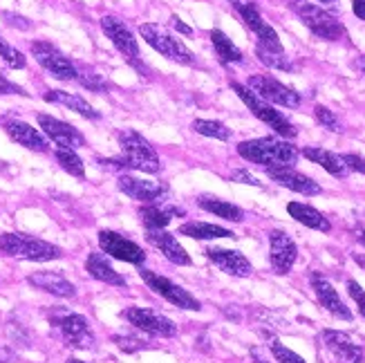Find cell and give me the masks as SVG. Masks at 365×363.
<instances>
[{
    "label": "cell",
    "instance_id": "6da1fadb",
    "mask_svg": "<svg viewBox=\"0 0 365 363\" xmlns=\"http://www.w3.org/2000/svg\"><path fill=\"white\" fill-rule=\"evenodd\" d=\"M117 139L121 144V157H115V160H99L101 166L133 168V170H141V173H160L162 170L160 155L155 153L153 144L146 137H141L135 131H121L117 135Z\"/></svg>",
    "mask_w": 365,
    "mask_h": 363
},
{
    "label": "cell",
    "instance_id": "7a4b0ae2",
    "mask_svg": "<svg viewBox=\"0 0 365 363\" xmlns=\"http://www.w3.org/2000/svg\"><path fill=\"white\" fill-rule=\"evenodd\" d=\"M237 155L262 168L292 166L298 160L296 146H292L289 141H284L280 137H260V139L242 141V144H237Z\"/></svg>",
    "mask_w": 365,
    "mask_h": 363
},
{
    "label": "cell",
    "instance_id": "3957f363",
    "mask_svg": "<svg viewBox=\"0 0 365 363\" xmlns=\"http://www.w3.org/2000/svg\"><path fill=\"white\" fill-rule=\"evenodd\" d=\"M0 251L11 258H23L31 262H50L63 258V249L34 238V235H23V233H3L0 235Z\"/></svg>",
    "mask_w": 365,
    "mask_h": 363
},
{
    "label": "cell",
    "instance_id": "277c9868",
    "mask_svg": "<svg viewBox=\"0 0 365 363\" xmlns=\"http://www.w3.org/2000/svg\"><path fill=\"white\" fill-rule=\"evenodd\" d=\"M292 9L296 11L300 23H303L314 36H319L323 41H341L345 36L343 23L336 19L334 14L325 11L323 7L305 3V0H294Z\"/></svg>",
    "mask_w": 365,
    "mask_h": 363
},
{
    "label": "cell",
    "instance_id": "5b68a950",
    "mask_svg": "<svg viewBox=\"0 0 365 363\" xmlns=\"http://www.w3.org/2000/svg\"><path fill=\"white\" fill-rule=\"evenodd\" d=\"M231 88H233V92L237 94V97L242 99V103L251 110V115L258 117L262 123H267L269 128H274L280 137L292 139V137L298 135V131L294 128V123L287 117H284L280 110H276L272 103H267L264 99H260L253 90H249L242 83H231Z\"/></svg>",
    "mask_w": 365,
    "mask_h": 363
},
{
    "label": "cell",
    "instance_id": "8992f818",
    "mask_svg": "<svg viewBox=\"0 0 365 363\" xmlns=\"http://www.w3.org/2000/svg\"><path fill=\"white\" fill-rule=\"evenodd\" d=\"M139 34L155 52H160L168 61H175V63H180V66H195V63H197L195 54L190 52L178 36L168 34L162 25L144 23V25H139Z\"/></svg>",
    "mask_w": 365,
    "mask_h": 363
},
{
    "label": "cell",
    "instance_id": "52a82bcc",
    "mask_svg": "<svg viewBox=\"0 0 365 363\" xmlns=\"http://www.w3.org/2000/svg\"><path fill=\"white\" fill-rule=\"evenodd\" d=\"M139 274H141V278H144L146 285L155 294H160L164 301H168L170 305H175L180 310H190V312H200L202 310V303L197 301V298L190 292H186L182 285H178V282H173L170 278L160 276V274H155L150 270H144V267L139 270Z\"/></svg>",
    "mask_w": 365,
    "mask_h": 363
},
{
    "label": "cell",
    "instance_id": "ba28073f",
    "mask_svg": "<svg viewBox=\"0 0 365 363\" xmlns=\"http://www.w3.org/2000/svg\"><path fill=\"white\" fill-rule=\"evenodd\" d=\"M31 54L38 61V66L45 68L58 81H76V66L63 54L56 45L47 41H36L31 43Z\"/></svg>",
    "mask_w": 365,
    "mask_h": 363
},
{
    "label": "cell",
    "instance_id": "9c48e42d",
    "mask_svg": "<svg viewBox=\"0 0 365 363\" xmlns=\"http://www.w3.org/2000/svg\"><path fill=\"white\" fill-rule=\"evenodd\" d=\"M247 88L253 90L260 99H264L267 103H276L282 108H298L300 106V94L292 88H287L284 83H280L278 78L269 76V74H253L249 76Z\"/></svg>",
    "mask_w": 365,
    "mask_h": 363
},
{
    "label": "cell",
    "instance_id": "30bf717a",
    "mask_svg": "<svg viewBox=\"0 0 365 363\" xmlns=\"http://www.w3.org/2000/svg\"><path fill=\"white\" fill-rule=\"evenodd\" d=\"M123 319L128 321L133 327L141 329L150 337H160V339H170L178 334V325L170 319H166L164 314L148 310V307H128L123 312Z\"/></svg>",
    "mask_w": 365,
    "mask_h": 363
},
{
    "label": "cell",
    "instance_id": "8fae6325",
    "mask_svg": "<svg viewBox=\"0 0 365 363\" xmlns=\"http://www.w3.org/2000/svg\"><path fill=\"white\" fill-rule=\"evenodd\" d=\"M233 7H235L237 14H240L242 23L253 31V34L258 36V45L260 47H264V50H269V52H284L282 43H280V39L276 34V29L269 23H264V19H262L258 7H256V3H251V0H242V3H237Z\"/></svg>",
    "mask_w": 365,
    "mask_h": 363
},
{
    "label": "cell",
    "instance_id": "7c38bea8",
    "mask_svg": "<svg viewBox=\"0 0 365 363\" xmlns=\"http://www.w3.org/2000/svg\"><path fill=\"white\" fill-rule=\"evenodd\" d=\"M99 247L103 254L113 256L121 262H130V265H144L146 260V251L141 249L137 242L128 240L125 235L117 233V231H99Z\"/></svg>",
    "mask_w": 365,
    "mask_h": 363
},
{
    "label": "cell",
    "instance_id": "4fadbf2b",
    "mask_svg": "<svg viewBox=\"0 0 365 363\" xmlns=\"http://www.w3.org/2000/svg\"><path fill=\"white\" fill-rule=\"evenodd\" d=\"M101 29L103 34L113 41V45L117 47V50L125 56V61L133 63V66L141 68V61H139V45H137V39L135 34L128 29V25H125L123 21L115 19V16H103L101 19Z\"/></svg>",
    "mask_w": 365,
    "mask_h": 363
},
{
    "label": "cell",
    "instance_id": "5bb4252c",
    "mask_svg": "<svg viewBox=\"0 0 365 363\" xmlns=\"http://www.w3.org/2000/svg\"><path fill=\"white\" fill-rule=\"evenodd\" d=\"M117 184L128 198L139 200L144 204H160L168 195V184L155 182V180H141L135 175H119Z\"/></svg>",
    "mask_w": 365,
    "mask_h": 363
},
{
    "label": "cell",
    "instance_id": "9a60e30c",
    "mask_svg": "<svg viewBox=\"0 0 365 363\" xmlns=\"http://www.w3.org/2000/svg\"><path fill=\"white\" fill-rule=\"evenodd\" d=\"M58 329L63 339H66V343L70 345V348H76V350H92L94 343H97V339H94L92 334V327L88 323L86 317H81V314H66L63 319H58Z\"/></svg>",
    "mask_w": 365,
    "mask_h": 363
},
{
    "label": "cell",
    "instance_id": "2e32d148",
    "mask_svg": "<svg viewBox=\"0 0 365 363\" xmlns=\"http://www.w3.org/2000/svg\"><path fill=\"white\" fill-rule=\"evenodd\" d=\"M298 258V247L284 231L269 233V260H272L274 272L284 276L292 272V267Z\"/></svg>",
    "mask_w": 365,
    "mask_h": 363
},
{
    "label": "cell",
    "instance_id": "e0dca14e",
    "mask_svg": "<svg viewBox=\"0 0 365 363\" xmlns=\"http://www.w3.org/2000/svg\"><path fill=\"white\" fill-rule=\"evenodd\" d=\"M38 126L43 128V133L50 137L58 148H81L86 146V137L83 133H78L74 126L61 121L56 117H50V115H38Z\"/></svg>",
    "mask_w": 365,
    "mask_h": 363
},
{
    "label": "cell",
    "instance_id": "ac0fdd59",
    "mask_svg": "<svg viewBox=\"0 0 365 363\" xmlns=\"http://www.w3.org/2000/svg\"><path fill=\"white\" fill-rule=\"evenodd\" d=\"M267 175L272 178L276 184L289 188L294 193H300V195H319L323 188L319 182H314L312 178L303 175V173H298L294 166H272V168H264Z\"/></svg>",
    "mask_w": 365,
    "mask_h": 363
},
{
    "label": "cell",
    "instance_id": "d6986e66",
    "mask_svg": "<svg viewBox=\"0 0 365 363\" xmlns=\"http://www.w3.org/2000/svg\"><path fill=\"white\" fill-rule=\"evenodd\" d=\"M206 258H209L217 270H222L229 276H235V278H247L253 274V267L249 262V258L245 254L235 249H220V247H209L204 251Z\"/></svg>",
    "mask_w": 365,
    "mask_h": 363
},
{
    "label": "cell",
    "instance_id": "ffe728a7",
    "mask_svg": "<svg viewBox=\"0 0 365 363\" xmlns=\"http://www.w3.org/2000/svg\"><path fill=\"white\" fill-rule=\"evenodd\" d=\"M309 282H312V290H314L316 298H319V303L331 314V317H336L341 321H352L354 319L350 307L343 303V298L339 296V292L334 290V285H331L327 278H323L321 274H312Z\"/></svg>",
    "mask_w": 365,
    "mask_h": 363
},
{
    "label": "cell",
    "instance_id": "44dd1931",
    "mask_svg": "<svg viewBox=\"0 0 365 363\" xmlns=\"http://www.w3.org/2000/svg\"><path fill=\"white\" fill-rule=\"evenodd\" d=\"M325 350L334 357L339 363H363L365 354L363 348L356 345L345 332H336V329H325L321 334Z\"/></svg>",
    "mask_w": 365,
    "mask_h": 363
},
{
    "label": "cell",
    "instance_id": "7402d4cb",
    "mask_svg": "<svg viewBox=\"0 0 365 363\" xmlns=\"http://www.w3.org/2000/svg\"><path fill=\"white\" fill-rule=\"evenodd\" d=\"M146 240L160 251V254H164L166 260H170L173 265H182V267H188L190 262V256L186 254V249L180 245V240L175 238L173 233L164 231V229H157V231H148L146 233Z\"/></svg>",
    "mask_w": 365,
    "mask_h": 363
},
{
    "label": "cell",
    "instance_id": "603a6c76",
    "mask_svg": "<svg viewBox=\"0 0 365 363\" xmlns=\"http://www.w3.org/2000/svg\"><path fill=\"white\" fill-rule=\"evenodd\" d=\"M3 128L5 133L11 137V141H16L19 146H25L29 150H36V153H47L50 144H47V139L36 131L31 128L29 123L25 121H19V119H5L3 121Z\"/></svg>",
    "mask_w": 365,
    "mask_h": 363
},
{
    "label": "cell",
    "instance_id": "cb8c5ba5",
    "mask_svg": "<svg viewBox=\"0 0 365 363\" xmlns=\"http://www.w3.org/2000/svg\"><path fill=\"white\" fill-rule=\"evenodd\" d=\"M27 280H29V285H34L36 290H43V292L58 296V298L76 296V287L66 276H61L56 272H36V274H31Z\"/></svg>",
    "mask_w": 365,
    "mask_h": 363
},
{
    "label": "cell",
    "instance_id": "d4e9b609",
    "mask_svg": "<svg viewBox=\"0 0 365 363\" xmlns=\"http://www.w3.org/2000/svg\"><path fill=\"white\" fill-rule=\"evenodd\" d=\"M303 155L307 157L309 162L323 166L329 173V175H334L336 180H345L347 173H350V170H347V166H345V162H343V157L336 155V153H331V150L307 146V148H303Z\"/></svg>",
    "mask_w": 365,
    "mask_h": 363
},
{
    "label": "cell",
    "instance_id": "484cf974",
    "mask_svg": "<svg viewBox=\"0 0 365 363\" xmlns=\"http://www.w3.org/2000/svg\"><path fill=\"white\" fill-rule=\"evenodd\" d=\"M287 211H289V215L296 220V223L305 225V227H309V229H314V231H321V233L331 231L329 220H327L319 209L309 207V204H303V202H289V204H287Z\"/></svg>",
    "mask_w": 365,
    "mask_h": 363
},
{
    "label": "cell",
    "instance_id": "4316f807",
    "mask_svg": "<svg viewBox=\"0 0 365 363\" xmlns=\"http://www.w3.org/2000/svg\"><path fill=\"white\" fill-rule=\"evenodd\" d=\"M86 270L94 280H101L106 285H115V287L125 285V278L119 272H115V267L110 265V260L103 254H90L86 260Z\"/></svg>",
    "mask_w": 365,
    "mask_h": 363
},
{
    "label": "cell",
    "instance_id": "83f0119b",
    "mask_svg": "<svg viewBox=\"0 0 365 363\" xmlns=\"http://www.w3.org/2000/svg\"><path fill=\"white\" fill-rule=\"evenodd\" d=\"M45 101H50V103H58V106H66L70 110H74L76 115H81L86 119H99L101 115L94 110L83 97H78V94H72V92H63V90H47L45 92Z\"/></svg>",
    "mask_w": 365,
    "mask_h": 363
},
{
    "label": "cell",
    "instance_id": "f1b7e54d",
    "mask_svg": "<svg viewBox=\"0 0 365 363\" xmlns=\"http://www.w3.org/2000/svg\"><path fill=\"white\" fill-rule=\"evenodd\" d=\"M197 207L209 211L222 220H229V223H242L245 220V213L240 207H235V204L227 202V200H217V198H209V195H200L197 200Z\"/></svg>",
    "mask_w": 365,
    "mask_h": 363
},
{
    "label": "cell",
    "instance_id": "f546056e",
    "mask_svg": "<svg viewBox=\"0 0 365 363\" xmlns=\"http://www.w3.org/2000/svg\"><path fill=\"white\" fill-rule=\"evenodd\" d=\"M182 235H188L193 240H217V238H235V233L217 227V225H209V223H186L180 227Z\"/></svg>",
    "mask_w": 365,
    "mask_h": 363
},
{
    "label": "cell",
    "instance_id": "4dcf8cb0",
    "mask_svg": "<svg viewBox=\"0 0 365 363\" xmlns=\"http://www.w3.org/2000/svg\"><path fill=\"white\" fill-rule=\"evenodd\" d=\"M141 223H144V227L148 231H157V229H164L170 218L175 213H184L182 209H175V207H168V209H162L160 204H146V207H141Z\"/></svg>",
    "mask_w": 365,
    "mask_h": 363
},
{
    "label": "cell",
    "instance_id": "1f68e13d",
    "mask_svg": "<svg viewBox=\"0 0 365 363\" xmlns=\"http://www.w3.org/2000/svg\"><path fill=\"white\" fill-rule=\"evenodd\" d=\"M211 43H213L215 54L220 56L222 63H240L245 58L240 47H237L222 29H213L211 31Z\"/></svg>",
    "mask_w": 365,
    "mask_h": 363
},
{
    "label": "cell",
    "instance_id": "d6a6232c",
    "mask_svg": "<svg viewBox=\"0 0 365 363\" xmlns=\"http://www.w3.org/2000/svg\"><path fill=\"white\" fill-rule=\"evenodd\" d=\"M56 162L58 166L70 173L72 178H78V180H83L86 178V166H83V160L76 155V150L72 148H56Z\"/></svg>",
    "mask_w": 365,
    "mask_h": 363
},
{
    "label": "cell",
    "instance_id": "836d02e7",
    "mask_svg": "<svg viewBox=\"0 0 365 363\" xmlns=\"http://www.w3.org/2000/svg\"><path fill=\"white\" fill-rule=\"evenodd\" d=\"M193 131L197 135L213 137V139H220V141H229L231 139V131L227 128V126L222 121H213V119H195L193 121Z\"/></svg>",
    "mask_w": 365,
    "mask_h": 363
},
{
    "label": "cell",
    "instance_id": "e575fe53",
    "mask_svg": "<svg viewBox=\"0 0 365 363\" xmlns=\"http://www.w3.org/2000/svg\"><path fill=\"white\" fill-rule=\"evenodd\" d=\"M256 54H258V58L264 63L267 68L282 70V72H292V70H294L289 56L284 54V52H269V50H264V47L256 45Z\"/></svg>",
    "mask_w": 365,
    "mask_h": 363
},
{
    "label": "cell",
    "instance_id": "d590c367",
    "mask_svg": "<svg viewBox=\"0 0 365 363\" xmlns=\"http://www.w3.org/2000/svg\"><path fill=\"white\" fill-rule=\"evenodd\" d=\"M0 58H3L11 70H23L27 66V58L23 56V52L16 50L14 45H9L3 36H0Z\"/></svg>",
    "mask_w": 365,
    "mask_h": 363
},
{
    "label": "cell",
    "instance_id": "8d00e7d4",
    "mask_svg": "<svg viewBox=\"0 0 365 363\" xmlns=\"http://www.w3.org/2000/svg\"><path fill=\"white\" fill-rule=\"evenodd\" d=\"M269 350H272V354H274V359H276L278 363H307L303 357L296 354V352L289 350V348H284V345H282L280 341H276V339L269 341Z\"/></svg>",
    "mask_w": 365,
    "mask_h": 363
},
{
    "label": "cell",
    "instance_id": "74e56055",
    "mask_svg": "<svg viewBox=\"0 0 365 363\" xmlns=\"http://www.w3.org/2000/svg\"><path fill=\"white\" fill-rule=\"evenodd\" d=\"M314 117H316V121H319L323 128H327V131H331V133H341L343 128H341V121H339V117L331 113L329 108H325V106H316L314 108Z\"/></svg>",
    "mask_w": 365,
    "mask_h": 363
},
{
    "label": "cell",
    "instance_id": "f35d334b",
    "mask_svg": "<svg viewBox=\"0 0 365 363\" xmlns=\"http://www.w3.org/2000/svg\"><path fill=\"white\" fill-rule=\"evenodd\" d=\"M76 81L81 83L83 88H88V90H94V92H106L108 90V81L101 74H97V72H78Z\"/></svg>",
    "mask_w": 365,
    "mask_h": 363
},
{
    "label": "cell",
    "instance_id": "ab89813d",
    "mask_svg": "<svg viewBox=\"0 0 365 363\" xmlns=\"http://www.w3.org/2000/svg\"><path fill=\"white\" fill-rule=\"evenodd\" d=\"M113 341H115L117 348L123 350V352H137V350L148 348V343H146V341L135 339V337H113Z\"/></svg>",
    "mask_w": 365,
    "mask_h": 363
},
{
    "label": "cell",
    "instance_id": "60d3db41",
    "mask_svg": "<svg viewBox=\"0 0 365 363\" xmlns=\"http://www.w3.org/2000/svg\"><path fill=\"white\" fill-rule=\"evenodd\" d=\"M347 292H350V296L354 298V303L359 305L361 317H365V290L359 285L356 280H347Z\"/></svg>",
    "mask_w": 365,
    "mask_h": 363
},
{
    "label": "cell",
    "instance_id": "b9f144b4",
    "mask_svg": "<svg viewBox=\"0 0 365 363\" xmlns=\"http://www.w3.org/2000/svg\"><path fill=\"white\" fill-rule=\"evenodd\" d=\"M5 94H19V97H29V92L25 88H21L19 83H11L7 76L0 74V97H5Z\"/></svg>",
    "mask_w": 365,
    "mask_h": 363
},
{
    "label": "cell",
    "instance_id": "7bdbcfd3",
    "mask_svg": "<svg viewBox=\"0 0 365 363\" xmlns=\"http://www.w3.org/2000/svg\"><path fill=\"white\" fill-rule=\"evenodd\" d=\"M3 21L9 25V27H16V29H31V23L25 19V16H19V14H11V11H3Z\"/></svg>",
    "mask_w": 365,
    "mask_h": 363
},
{
    "label": "cell",
    "instance_id": "ee69618b",
    "mask_svg": "<svg viewBox=\"0 0 365 363\" xmlns=\"http://www.w3.org/2000/svg\"><path fill=\"white\" fill-rule=\"evenodd\" d=\"M343 162L347 166V170H354V173H361V175H365V160L359 155H341Z\"/></svg>",
    "mask_w": 365,
    "mask_h": 363
},
{
    "label": "cell",
    "instance_id": "f6af8a7d",
    "mask_svg": "<svg viewBox=\"0 0 365 363\" xmlns=\"http://www.w3.org/2000/svg\"><path fill=\"white\" fill-rule=\"evenodd\" d=\"M233 182H240V184H251V186H262V182H258V178H253L249 170L240 168V170H233Z\"/></svg>",
    "mask_w": 365,
    "mask_h": 363
},
{
    "label": "cell",
    "instance_id": "bcb514c9",
    "mask_svg": "<svg viewBox=\"0 0 365 363\" xmlns=\"http://www.w3.org/2000/svg\"><path fill=\"white\" fill-rule=\"evenodd\" d=\"M170 23H173V27H175L178 31H182V34H186V36H193V29H190L188 25H184V23L178 19V16H173Z\"/></svg>",
    "mask_w": 365,
    "mask_h": 363
},
{
    "label": "cell",
    "instance_id": "7dc6e473",
    "mask_svg": "<svg viewBox=\"0 0 365 363\" xmlns=\"http://www.w3.org/2000/svg\"><path fill=\"white\" fill-rule=\"evenodd\" d=\"M16 354L7 348L5 343H0V363H14Z\"/></svg>",
    "mask_w": 365,
    "mask_h": 363
},
{
    "label": "cell",
    "instance_id": "c3c4849f",
    "mask_svg": "<svg viewBox=\"0 0 365 363\" xmlns=\"http://www.w3.org/2000/svg\"><path fill=\"white\" fill-rule=\"evenodd\" d=\"M352 9L361 21H365V0H352Z\"/></svg>",
    "mask_w": 365,
    "mask_h": 363
},
{
    "label": "cell",
    "instance_id": "681fc988",
    "mask_svg": "<svg viewBox=\"0 0 365 363\" xmlns=\"http://www.w3.org/2000/svg\"><path fill=\"white\" fill-rule=\"evenodd\" d=\"M251 359H253V363H272V361L264 359V354H262L260 348H251Z\"/></svg>",
    "mask_w": 365,
    "mask_h": 363
},
{
    "label": "cell",
    "instance_id": "f907efd6",
    "mask_svg": "<svg viewBox=\"0 0 365 363\" xmlns=\"http://www.w3.org/2000/svg\"><path fill=\"white\" fill-rule=\"evenodd\" d=\"M356 238H359V242H361V245L365 247V229H363V231H359V235H356Z\"/></svg>",
    "mask_w": 365,
    "mask_h": 363
},
{
    "label": "cell",
    "instance_id": "816d5d0a",
    "mask_svg": "<svg viewBox=\"0 0 365 363\" xmlns=\"http://www.w3.org/2000/svg\"><path fill=\"white\" fill-rule=\"evenodd\" d=\"M66 363H86V361H81V359H74V357H72V359H68Z\"/></svg>",
    "mask_w": 365,
    "mask_h": 363
},
{
    "label": "cell",
    "instance_id": "f5cc1de1",
    "mask_svg": "<svg viewBox=\"0 0 365 363\" xmlns=\"http://www.w3.org/2000/svg\"><path fill=\"white\" fill-rule=\"evenodd\" d=\"M316 3H336V0H316Z\"/></svg>",
    "mask_w": 365,
    "mask_h": 363
},
{
    "label": "cell",
    "instance_id": "db71d44e",
    "mask_svg": "<svg viewBox=\"0 0 365 363\" xmlns=\"http://www.w3.org/2000/svg\"><path fill=\"white\" fill-rule=\"evenodd\" d=\"M363 70H365V58H363Z\"/></svg>",
    "mask_w": 365,
    "mask_h": 363
}]
</instances>
